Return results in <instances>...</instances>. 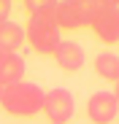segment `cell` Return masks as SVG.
<instances>
[{
	"mask_svg": "<svg viewBox=\"0 0 119 124\" xmlns=\"http://www.w3.org/2000/svg\"><path fill=\"white\" fill-rule=\"evenodd\" d=\"M22 43H25V27H22V24H14V22L0 24V51L19 54Z\"/></svg>",
	"mask_w": 119,
	"mask_h": 124,
	"instance_id": "obj_9",
	"label": "cell"
},
{
	"mask_svg": "<svg viewBox=\"0 0 119 124\" xmlns=\"http://www.w3.org/2000/svg\"><path fill=\"white\" fill-rule=\"evenodd\" d=\"M95 73L106 81H119V54L114 51H100L95 57Z\"/></svg>",
	"mask_w": 119,
	"mask_h": 124,
	"instance_id": "obj_10",
	"label": "cell"
},
{
	"mask_svg": "<svg viewBox=\"0 0 119 124\" xmlns=\"http://www.w3.org/2000/svg\"><path fill=\"white\" fill-rule=\"evenodd\" d=\"M3 59H6V51H0V65H3Z\"/></svg>",
	"mask_w": 119,
	"mask_h": 124,
	"instance_id": "obj_15",
	"label": "cell"
},
{
	"mask_svg": "<svg viewBox=\"0 0 119 124\" xmlns=\"http://www.w3.org/2000/svg\"><path fill=\"white\" fill-rule=\"evenodd\" d=\"M114 97H116V102H119V81H116V84H114V92H111Z\"/></svg>",
	"mask_w": 119,
	"mask_h": 124,
	"instance_id": "obj_13",
	"label": "cell"
},
{
	"mask_svg": "<svg viewBox=\"0 0 119 124\" xmlns=\"http://www.w3.org/2000/svg\"><path fill=\"white\" fill-rule=\"evenodd\" d=\"M89 30L108 46L119 43V3L95 0V16H92Z\"/></svg>",
	"mask_w": 119,
	"mask_h": 124,
	"instance_id": "obj_4",
	"label": "cell"
},
{
	"mask_svg": "<svg viewBox=\"0 0 119 124\" xmlns=\"http://www.w3.org/2000/svg\"><path fill=\"white\" fill-rule=\"evenodd\" d=\"M43 113L49 116L51 124H68L76 113V102L68 89H51L43 97Z\"/></svg>",
	"mask_w": 119,
	"mask_h": 124,
	"instance_id": "obj_5",
	"label": "cell"
},
{
	"mask_svg": "<svg viewBox=\"0 0 119 124\" xmlns=\"http://www.w3.org/2000/svg\"><path fill=\"white\" fill-rule=\"evenodd\" d=\"M11 0H0V24H6L8 22V14H11Z\"/></svg>",
	"mask_w": 119,
	"mask_h": 124,
	"instance_id": "obj_12",
	"label": "cell"
},
{
	"mask_svg": "<svg viewBox=\"0 0 119 124\" xmlns=\"http://www.w3.org/2000/svg\"><path fill=\"white\" fill-rule=\"evenodd\" d=\"M87 113L95 124H111L119 113V102L111 92H95L87 100Z\"/></svg>",
	"mask_w": 119,
	"mask_h": 124,
	"instance_id": "obj_6",
	"label": "cell"
},
{
	"mask_svg": "<svg viewBox=\"0 0 119 124\" xmlns=\"http://www.w3.org/2000/svg\"><path fill=\"white\" fill-rule=\"evenodd\" d=\"M25 40L38 54H54V49L62 43V35L54 19H30L25 27Z\"/></svg>",
	"mask_w": 119,
	"mask_h": 124,
	"instance_id": "obj_3",
	"label": "cell"
},
{
	"mask_svg": "<svg viewBox=\"0 0 119 124\" xmlns=\"http://www.w3.org/2000/svg\"><path fill=\"white\" fill-rule=\"evenodd\" d=\"M54 0H25L30 19H54Z\"/></svg>",
	"mask_w": 119,
	"mask_h": 124,
	"instance_id": "obj_11",
	"label": "cell"
},
{
	"mask_svg": "<svg viewBox=\"0 0 119 124\" xmlns=\"http://www.w3.org/2000/svg\"><path fill=\"white\" fill-rule=\"evenodd\" d=\"M3 92H6V86H3V84H0V102H3Z\"/></svg>",
	"mask_w": 119,
	"mask_h": 124,
	"instance_id": "obj_14",
	"label": "cell"
},
{
	"mask_svg": "<svg viewBox=\"0 0 119 124\" xmlns=\"http://www.w3.org/2000/svg\"><path fill=\"white\" fill-rule=\"evenodd\" d=\"M95 0H60L54 6V22L60 30H81L92 24Z\"/></svg>",
	"mask_w": 119,
	"mask_h": 124,
	"instance_id": "obj_2",
	"label": "cell"
},
{
	"mask_svg": "<svg viewBox=\"0 0 119 124\" xmlns=\"http://www.w3.org/2000/svg\"><path fill=\"white\" fill-rule=\"evenodd\" d=\"M43 97H46V92L38 86V84L22 81V84L6 86V92H3V102H0V105H3L11 116L30 119V116L43 113Z\"/></svg>",
	"mask_w": 119,
	"mask_h": 124,
	"instance_id": "obj_1",
	"label": "cell"
},
{
	"mask_svg": "<svg viewBox=\"0 0 119 124\" xmlns=\"http://www.w3.org/2000/svg\"><path fill=\"white\" fill-rule=\"evenodd\" d=\"M51 57L57 59V65L62 68L65 73H76V70H81V68H84V59H87L81 43H76V40H62V43L54 49Z\"/></svg>",
	"mask_w": 119,
	"mask_h": 124,
	"instance_id": "obj_7",
	"label": "cell"
},
{
	"mask_svg": "<svg viewBox=\"0 0 119 124\" xmlns=\"http://www.w3.org/2000/svg\"><path fill=\"white\" fill-rule=\"evenodd\" d=\"M25 81V57L22 54H6L3 65H0V84L14 86Z\"/></svg>",
	"mask_w": 119,
	"mask_h": 124,
	"instance_id": "obj_8",
	"label": "cell"
}]
</instances>
